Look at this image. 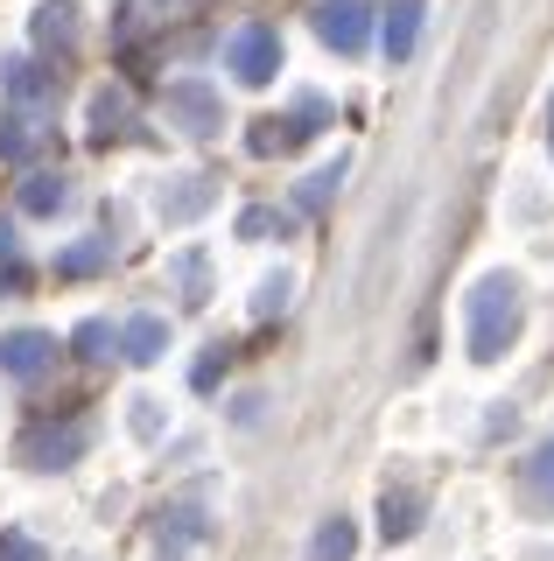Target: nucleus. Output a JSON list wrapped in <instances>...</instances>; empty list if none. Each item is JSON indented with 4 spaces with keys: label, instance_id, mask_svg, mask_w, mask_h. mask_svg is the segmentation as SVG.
I'll return each mask as SVG.
<instances>
[{
    "label": "nucleus",
    "instance_id": "29",
    "mask_svg": "<svg viewBox=\"0 0 554 561\" xmlns=\"http://www.w3.org/2000/svg\"><path fill=\"white\" fill-rule=\"evenodd\" d=\"M0 295H22V267H8V274H0Z\"/></svg>",
    "mask_w": 554,
    "mask_h": 561
},
{
    "label": "nucleus",
    "instance_id": "6",
    "mask_svg": "<svg viewBox=\"0 0 554 561\" xmlns=\"http://www.w3.org/2000/svg\"><path fill=\"white\" fill-rule=\"evenodd\" d=\"M316 35L337 57H358L372 43V0H316Z\"/></svg>",
    "mask_w": 554,
    "mask_h": 561
},
{
    "label": "nucleus",
    "instance_id": "11",
    "mask_svg": "<svg viewBox=\"0 0 554 561\" xmlns=\"http://www.w3.org/2000/svg\"><path fill=\"white\" fill-rule=\"evenodd\" d=\"M422 14H428V0H386V22H379L386 64H407L414 57V43H422Z\"/></svg>",
    "mask_w": 554,
    "mask_h": 561
},
{
    "label": "nucleus",
    "instance_id": "15",
    "mask_svg": "<svg viewBox=\"0 0 554 561\" xmlns=\"http://www.w3.org/2000/svg\"><path fill=\"white\" fill-rule=\"evenodd\" d=\"M64 204H71V175L64 169H28L22 175V210L28 218H57Z\"/></svg>",
    "mask_w": 554,
    "mask_h": 561
},
{
    "label": "nucleus",
    "instance_id": "9",
    "mask_svg": "<svg viewBox=\"0 0 554 561\" xmlns=\"http://www.w3.org/2000/svg\"><path fill=\"white\" fill-rule=\"evenodd\" d=\"M49 134H57V119L8 105V113H0V162H8V169H28V162H36V148H43Z\"/></svg>",
    "mask_w": 554,
    "mask_h": 561
},
{
    "label": "nucleus",
    "instance_id": "24",
    "mask_svg": "<svg viewBox=\"0 0 554 561\" xmlns=\"http://www.w3.org/2000/svg\"><path fill=\"white\" fill-rule=\"evenodd\" d=\"M71 351H78V358H113V351H119V330L106 323V316H84V323L71 330Z\"/></svg>",
    "mask_w": 554,
    "mask_h": 561
},
{
    "label": "nucleus",
    "instance_id": "12",
    "mask_svg": "<svg viewBox=\"0 0 554 561\" xmlns=\"http://www.w3.org/2000/svg\"><path fill=\"white\" fill-rule=\"evenodd\" d=\"M422 513H428V499L414 484H386V499H379V534H386V548L422 534Z\"/></svg>",
    "mask_w": 554,
    "mask_h": 561
},
{
    "label": "nucleus",
    "instance_id": "22",
    "mask_svg": "<svg viewBox=\"0 0 554 561\" xmlns=\"http://www.w3.org/2000/svg\"><path fill=\"white\" fill-rule=\"evenodd\" d=\"M337 190H344V154H337V162H323V169H316V175H309V183L296 190V210H302V218H316V210L331 204Z\"/></svg>",
    "mask_w": 554,
    "mask_h": 561
},
{
    "label": "nucleus",
    "instance_id": "25",
    "mask_svg": "<svg viewBox=\"0 0 554 561\" xmlns=\"http://www.w3.org/2000/svg\"><path fill=\"white\" fill-rule=\"evenodd\" d=\"M288 295H296V280H288V274H267L253 288V316H259V323H274V316L288 309Z\"/></svg>",
    "mask_w": 554,
    "mask_h": 561
},
{
    "label": "nucleus",
    "instance_id": "21",
    "mask_svg": "<svg viewBox=\"0 0 554 561\" xmlns=\"http://www.w3.org/2000/svg\"><path fill=\"white\" fill-rule=\"evenodd\" d=\"M296 218H302V210H274V204H246V210H239V239H274V232H296Z\"/></svg>",
    "mask_w": 554,
    "mask_h": 561
},
{
    "label": "nucleus",
    "instance_id": "8",
    "mask_svg": "<svg viewBox=\"0 0 554 561\" xmlns=\"http://www.w3.org/2000/svg\"><path fill=\"white\" fill-rule=\"evenodd\" d=\"M57 365V337L49 330H8L0 337V379H43Z\"/></svg>",
    "mask_w": 554,
    "mask_h": 561
},
{
    "label": "nucleus",
    "instance_id": "17",
    "mask_svg": "<svg viewBox=\"0 0 554 561\" xmlns=\"http://www.w3.org/2000/svg\"><path fill=\"white\" fill-rule=\"evenodd\" d=\"M127 134H134V99L113 92V84H106V92H92V140H99V148H113V140H127Z\"/></svg>",
    "mask_w": 554,
    "mask_h": 561
},
{
    "label": "nucleus",
    "instance_id": "27",
    "mask_svg": "<svg viewBox=\"0 0 554 561\" xmlns=\"http://www.w3.org/2000/svg\"><path fill=\"white\" fill-rule=\"evenodd\" d=\"M224 358H232V344H211V351L197 358V373H189V386H197V393H211L218 373H224Z\"/></svg>",
    "mask_w": 554,
    "mask_h": 561
},
{
    "label": "nucleus",
    "instance_id": "7",
    "mask_svg": "<svg viewBox=\"0 0 554 561\" xmlns=\"http://www.w3.org/2000/svg\"><path fill=\"white\" fill-rule=\"evenodd\" d=\"M197 540H211V513H204V499H176L154 513V548H162V561H183Z\"/></svg>",
    "mask_w": 554,
    "mask_h": 561
},
{
    "label": "nucleus",
    "instance_id": "19",
    "mask_svg": "<svg viewBox=\"0 0 554 561\" xmlns=\"http://www.w3.org/2000/svg\"><path fill=\"white\" fill-rule=\"evenodd\" d=\"M358 554V526H351V513H331L316 526V540H309V561H351Z\"/></svg>",
    "mask_w": 554,
    "mask_h": 561
},
{
    "label": "nucleus",
    "instance_id": "3",
    "mask_svg": "<svg viewBox=\"0 0 554 561\" xmlns=\"http://www.w3.org/2000/svg\"><path fill=\"white\" fill-rule=\"evenodd\" d=\"M224 70H232L239 84H274L281 78V35H274L267 22H239L232 35H224Z\"/></svg>",
    "mask_w": 554,
    "mask_h": 561
},
{
    "label": "nucleus",
    "instance_id": "1",
    "mask_svg": "<svg viewBox=\"0 0 554 561\" xmlns=\"http://www.w3.org/2000/svg\"><path fill=\"white\" fill-rule=\"evenodd\" d=\"M519 323H527V295H519L512 274H484L471 288V302H463V337H471V358L477 365H498L519 337Z\"/></svg>",
    "mask_w": 554,
    "mask_h": 561
},
{
    "label": "nucleus",
    "instance_id": "18",
    "mask_svg": "<svg viewBox=\"0 0 554 561\" xmlns=\"http://www.w3.org/2000/svg\"><path fill=\"white\" fill-rule=\"evenodd\" d=\"M106 267H113V239H78V245L57 253V280H92Z\"/></svg>",
    "mask_w": 554,
    "mask_h": 561
},
{
    "label": "nucleus",
    "instance_id": "14",
    "mask_svg": "<svg viewBox=\"0 0 554 561\" xmlns=\"http://www.w3.org/2000/svg\"><path fill=\"white\" fill-rule=\"evenodd\" d=\"M169 288L183 295V309H204L211 302V253H204V245H183V253L169 260Z\"/></svg>",
    "mask_w": 554,
    "mask_h": 561
},
{
    "label": "nucleus",
    "instance_id": "26",
    "mask_svg": "<svg viewBox=\"0 0 554 561\" xmlns=\"http://www.w3.org/2000/svg\"><path fill=\"white\" fill-rule=\"evenodd\" d=\"M0 561H49V548L36 534H22V526H8V534H0Z\"/></svg>",
    "mask_w": 554,
    "mask_h": 561
},
{
    "label": "nucleus",
    "instance_id": "2",
    "mask_svg": "<svg viewBox=\"0 0 554 561\" xmlns=\"http://www.w3.org/2000/svg\"><path fill=\"white\" fill-rule=\"evenodd\" d=\"M92 449V421H43V428H28L22 443H14V463L22 470H71L78 456Z\"/></svg>",
    "mask_w": 554,
    "mask_h": 561
},
{
    "label": "nucleus",
    "instance_id": "10",
    "mask_svg": "<svg viewBox=\"0 0 554 561\" xmlns=\"http://www.w3.org/2000/svg\"><path fill=\"white\" fill-rule=\"evenodd\" d=\"M211 204H218V175H169L162 197H154L162 225H189V218H204Z\"/></svg>",
    "mask_w": 554,
    "mask_h": 561
},
{
    "label": "nucleus",
    "instance_id": "30",
    "mask_svg": "<svg viewBox=\"0 0 554 561\" xmlns=\"http://www.w3.org/2000/svg\"><path fill=\"white\" fill-rule=\"evenodd\" d=\"M547 148H554V134H547Z\"/></svg>",
    "mask_w": 554,
    "mask_h": 561
},
{
    "label": "nucleus",
    "instance_id": "4",
    "mask_svg": "<svg viewBox=\"0 0 554 561\" xmlns=\"http://www.w3.org/2000/svg\"><path fill=\"white\" fill-rule=\"evenodd\" d=\"M162 113H169V127H183L197 140H211L224 127V99H218V84H204V78H176L162 92Z\"/></svg>",
    "mask_w": 554,
    "mask_h": 561
},
{
    "label": "nucleus",
    "instance_id": "20",
    "mask_svg": "<svg viewBox=\"0 0 554 561\" xmlns=\"http://www.w3.org/2000/svg\"><path fill=\"white\" fill-rule=\"evenodd\" d=\"M302 127H296V113H288V119H253V134H246V148L253 154H288V148H302Z\"/></svg>",
    "mask_w": 554,
    "mask_h": 561
},
{
    "label": "nucleus",
    "instance_id": "28",
    "mask_svg": "<svg viewBox=\"0 0 554 561\" xmlns=\"http://www.w3.org/2000/svg\"><path fill=\"white\" fill-rule=\"evenodd\" d=\"M134 435H141V443H154V435H162V400H134Z\"/></svg>",
    "mask_w": 554,
    "mask_h": 561
},
{
    "label": "nucleus",
    "instance_id": "5",
    "mask_svg": "<svg viewBox=\"0 0 554 561\" xmlns=\"http://www.w3.org/2000/svg\"><path fill=\"white\" fill-rule=\"evenodd\" d=\"M0 99L22 105V113L57 119V70H43L36 57H8L0 64Z\"/></svg>",
    "mask_w": 554,
    "mask_h": 561
},
{
    "label": "nucleus",
    "instance_id": "13",
    "mask_svg": "<svg viewBox=\"0 0 554 561\" xmlns=\"http://www.w3.org/2000/svg\"><path fill=\"white\" fill-rule=\"evenodd\" d=\"M36 49L43 57H71L78 49V0H43L36 8Z\"/></svg>",
    "mask_w": 554,
    "mask_h": 561
},
{
    "label": "nucleus",
    "instance_id": "16",
    "mask_svg": "<svg viewBox=\"0 0 554 561\" xmlns=\"http://www.w3.org/2000/svg\"><path fill=\"white\" fill-rule=\"evenodd\" d=\"M169 351V323L162 316H127V323H119V358L127 365H154Z\"/></svg>",
    "mask_w": 554,
    "mask_h": 561
},
{
    "label": "nucleus",
    "instance_id": "23",
    "mask_svg": "<svg viewBox=\"0 0 554 561\" xmlns=\"http://www.w3.org/2000/svg\"><path fill=\"white\" fill-rule=\"evenodd\" d=\"M527 499L541 505V513H554V435L527 456Z\"/></svg>",
    "mask_w": 554,
    "mask_h": 561
}]
</instances>
